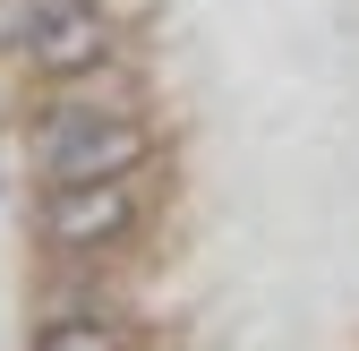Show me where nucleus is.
<instances>
[{
    "label": "nucleus",
    "instance_id": "nucleus-1",
    "mask_svg": "<svg viewBox=\"0 0 359 351\" xmlns=\"http://www.w3.org/2000/svg\"><path fill=\"white\" fill-rule=\"evenodd\" d=\"M43 180L52 189H86V180H128V163L154 154V128L128 103H60L52 120L34 128Z\"/></svg>",
    "mask_w": 359,
    "mask_h": 351
},
{
    "label": "nucleus",
    "instance_id": "nucleus-2",
    "mask_svg": "<svg viewBox=\"0 0 359 351\" xmlns=\"http://www.w3.org/2000/svg\"><path fill=\"white\" fill-rule=\"evenodd\" d=\"M128 223H137L128 180H86V189H52V197H43L52 249H111V240H128Z\"/></svg>",
    "mask_w": 359,
    "mask_h": 351
},
{
    "label": "nucleus",
    "instance_id": "nucleus-3",
    "mask_svg": "<svg viewBox=\"0 0 359 351\" xmlns=\"http://www.w3.org/2000/svg\"><path fill=\"white\" fill-rule=\"evenodd\" d=\"M18 52H26L43 77H86V69L111 52V26H103V9H95V0H52Z\"/></svg>",
    "mask_w": 359,
    "mask_h": 351
},
{
    "label": "nucleus",
    "instance_id": "nucleus-4",
    "mask_svg": "<svg viewBox=\"0 0 359 351\" xmlns=\"http://www.w3.org/2000/svg\"><path fill=\"white\" fill-rule=\"evenodd\" d=\"M34 351H128V334L111 317H95V309H69V317H52L34 334Z\"/></svg>",
    "mask_w": 359,
    "mask_h": 351
}]
</instances>
